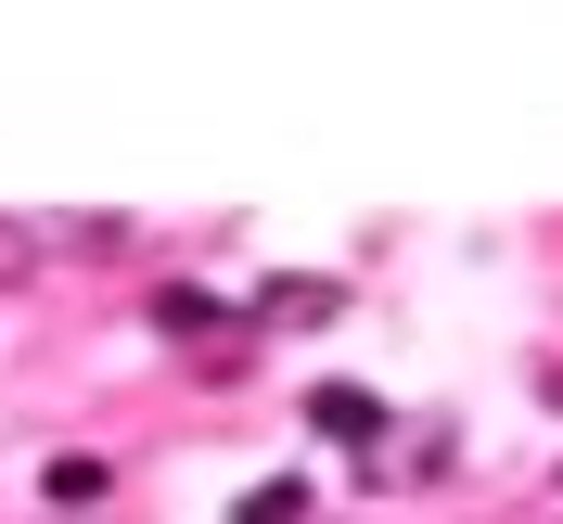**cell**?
Returning <instances> with one entry per match:
<instances>
[{
  "label": "cell",
  "mask_w": 563,
  "mask_h": 524,
  "mask_svg": "<svg viewBox=\"0 0 563 524\" xmlns=\"http://www.w3.org/2000/svg\"><path fill=\"white\" fill-rule=\"evenodd\" d=\"M308 422L333 435V448H372V435H385V397H358V384H320V397H308Z\"/></svg>",
  "instance_id": "6da1fadb"
},
{
  "label": "cell",
  "mask_w": 563,
  "mask_h": 524,
  "mask_svg": "<svg viewBox=\"0 0 563 524\" xmlns=\"http://www.w3.org/2000/svg\"><path fill=\"white\" fill-rule=\"evenodd\" d=\"M103 487H115V473H103V460H90V448L38 460V499H52V512H103Z\"/></svg>",
  "instance_id": "7a4b0ae2"
},
{
  "label": "cell",
  "mask_w": 563,
  "mask_h": 524,
  "mask_svg": "<svg viewBox=\"0 0 563 524\" xmlns=\"http://www.w3.org/2000/svg\"><path fill=\"white\" fill-rule=\"evenodd\" d=\"M154 333H218V294L206 281H167V294H154Z\"/></svg>",
  "instance_id": "3957f363"
},
{
  "label": "cell",
  "mask_w": 563,
  "mask_h": 524,
  "mask_svg": "<svg viewBox=\"0 0 563 524\" xmlns=\"http://www.w3.org/2000/svg\"><path fill=\"white\" fill-rule=\"evenodd\" d=\"M231 524H308V487H295V473H282V487H244Z\"/></svg>",
  "instance_id": "277c9868"
},
{
  "label": "cell",
  "mask_w": 563,
  "mask_h": 524,
  "mask_svg": "<svg viewBox=\"0 0 563 524\" xmlns=\"http://www.w3.org/2000/svg\"><path fill=\"white\" fill-rule=\"evenodd\" d=\"M256 320H333V281H269V294H256Z\"/></svg>",
  "instance_id": "5b68a950"
},
{
  "label": "cell",
  "mask_w": 563,
  "mask_h": 524,
  "mask_svg": "<svg viewBox=\"0 0 563 524\" xmlns=\"http://www.w3.org/2000/svg\"><path fill=\"white\" fill-rule=\"evenodd\" d=\"M538 397H551V410H563V371H538Z\"/></svg>",
  "instance_id": "8992f818"
}]
</instances>
